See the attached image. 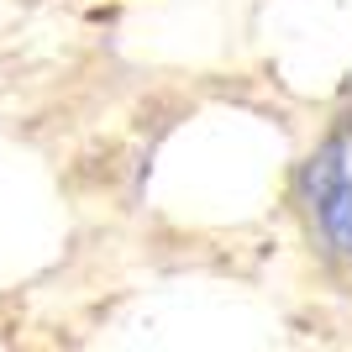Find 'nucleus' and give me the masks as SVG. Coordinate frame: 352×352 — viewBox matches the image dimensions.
<instances>
[{
	"instance_id": "1",
	"label": "nucleus",
	"mask_w": 352,
	"mask_h": 352,
	"mask_svg": "<svg viewBox=\"0 0 352 352\" xmlns=\"http://www.w3.org/2000/svg\"><path fill=\"white\" fill-rule=\"evenodd\" d=\"M305 190H310V210H316V226L326 232V242L352 258V174L342 163V142H326L310 158Z\"/></svg>"
}]
</instances>
